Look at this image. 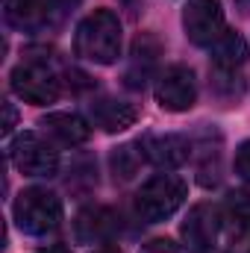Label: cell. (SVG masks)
Segmentation results:
<instances>
[{"label":"cell","instance_id":"7c38bea8","mask_svg":"<svg viewBox=\"0 0 250 253\" xmlns=\"http://www.w3.org/2000/svg\"><path fill=\"white\" fill-rule=\"evenodd\" d=\"M42 129H44L47 138H53L56 144H65V147L85 144L88 135H91V126L85 124L80 115H71V112H50L42 121Z\"/></svg>","mask_w":250,"mask_h":253},{"label":"cell","instance_id":"30bf717a","mask_svg":"<svg viewBox=\"0 0 250 253\" xmlns=\"http://www.w3.org/2000/svg\"><path fill=\"white\" fill-rule=\"evenodd\" d=\"M118 233V215L109 206H85L74 221V236L83 245H103Z\"/></svg>","mask_w":250,"mask_h":253},{"label":"cell","instance_id":"277c9868","mask_svg":"<svg viewBox=\"0 0 250 253\" xmlns=\"http://www.w3.org/2000/svg\"><path fill=\"white\" fill-rule=\"evenodd\" d=\"M12 91L33 106H47L59 97L62 85H59V77L44 62L27 59L12 71Z\"/></svg>","mask_w":250,"mask_h":253},{"label":"cell","instance_id":"7402d4cb","mask_svg":"<svg viewBox=\"0 0 250 253\" xmlns=\"http://www.w3.org/2000/svg\"><path fill=\"white\" fill-rule=\"evenodd\" d=\"M94 253H121L118 248H100V251H94Z\"/></svg>","mask_w":250,"mask_h":253},{"label":"cell","instance_id":"8992f818","mask_svg":"<svg viewBox=\"0 0 250 253\" xmlns=\"http://www.w3.org/2000/svg\"><path fill=\"white\" fill-rule=\"evenodd\" d=\"M183 27L197 47H212L227 33L221 0H188L183 12Z\"/></svg>","mask_w":250,"mask_h":253},{"label":"cell","instance_id":"6da1fadb","mask_svg":"<svg viewBox=\"0 0 250 253\" xmlns=\"http://www.w3.org/2000/svg\"><path fill=\"white\" fill-rule=\"evenodd\" d=\"M121 21L109 9H94L85 15L77 27L74 36V50L77 56L97 65H112L121 56Z\"/></svg>","mask_w":250,"mask_h":253},{"label":"cell","instance_id":"2e32d148","mask_svg":"<svg viewBox=\"0 0 250 253\" xmlns=\"http://www.w3.org/2000/svg\"><path fill=\"white\" fill-rule=\"evenodd\" d=\"M221 218H224V224L230 227V233L242 236L250 227V191H230Z\"/></svg>","mask_w":250,"mask_h":253},{"label":"cell","instance_id":"8fae6325","mask_svg":"<svg viewBox=\"0 0 250 253\" xmlns=\"http://www.w3.org/2000/svg\"><path fill=\"white\" fill-rule=\"evenodd\" d=\"M138 147H141L144 159L153 162L156 168H180L188 156H191L188 138L174 135V132H168V135H144L138 141Z\"/></svg>","mask_w":250,"mask_h":253},{"label":"cell","instance_id":"ba28073f","mask_svg":"<svg viewBox=\"0 0 250 253\" xmlns=\"http://www.w3.org/2000/svg\"><path fill=\"white\" fill-rule=\"evenodd\" d=\"M156 100L165 112H186L197 100V80L186 65H168L156 77Z\"/></svg>","mask_w":250,"mask_h":253},{"label":"cell","instance_id":"4fadbf2b","mask_svg":"<svg viewBox=\"0 0 250 253\" xmlns=\"http://www.w3.org/2000/svg\"><path fill=\"white\" fill-rule=\"evenodd\" d=\"M88 112H91V121L100 126V129H106V132H121L126 126H132L135 118H138V112H135L129 103L112 100V97L94 100V103L88 106Z\"/></svg>","mask_w":250,"mask_h":253},{"label":"cell","instance_id":"7a4b0ae2","mask_svg":"<svg viewBox=\"0 0 250 253\" xmlns=\"http://www.w3.org/2000/svg\"><path fill=\"white\" fill-rule=\"evenodd\" d=\"M12 212L15 224L27 236H50L62 227V200L47 189H24Z\"/></svg>","mask_w":250,"mask_h":253},{"label":"cell","instance_id":"603a6c76","mask_svg":"<svg viewBox=\"0 0 250 253\" xmlns=\"http://www.w3.org/2000/svg\"><path fill=\"white\" fill-rule=\"evenodd\" d=\"M236 3H239V6H242L245 12H250V0H236Z\"/></svg>","mask_w":250,"mask_h":253},{"label":"cell","instance_id":"ffe728a7","mask_svg":"<svg viewBox=\"0 0 250 253\" xmlns=\"http://www.w3.org/2000/svg\"><path fill=\"white\" fill-rule=\"evenodd\" d=\"M12 126H15V109H12V103H6V126H3V132H12Z\"/></svg>","mask_w":250,"mask_h":253},{"label":"cell","instance_id":"44dd1931","mask_svg":"<svg viewBox=\"0 0 250 253\" xmlns=\"http://www.w3.org/2000/svg\"><path fill=\"white\" fill-rule=\"evenodd\" d=\"M42 253H71L68 248H62V245H53V248H44Z\"/></svg>","mask_w":250,"mask_h":253},{"label":"cell","instance_id":"ac0fdd59","mask_svg":"<svg viewBox=\"0 0 250 253\" xmlns=\"http://www.w3.org/2000/svg\"><path fill=\"white\" fill-rule=\"evenodd\" d=\"M233 168H236V174H239L245 183H250V138L239 144L236 159H233Z\"/></svg>","mask_w":250,"mask_h":253},{"label":"cell","instance_id":"e0dca14e","mask_svg":"<svg viewBox=\"0 0 250 253\" xmlns=\"http://www.w3.org/2000/svg\"><path fill=\"white\" fill-rule=\"evenodd\" d=\"M141 156H144V153H135L132 147H118V150L112 153V168H115V171L126 180V177H132V174L138 171Z\"/></svg>","mask_w":250,"mask_h":253},{"label":"cell","instance_id":"9c48e42d","mask_svg":"<svg viewBox=\"0 0 250 253\" xmlns=\"http://www.w3.org/2000/svg\"><path fill=\"white\" fill-rule=\"evenodd\" d=\"M221 215L212 203H197L188 218L183 221V242H186L188 253H209L218 242V233H221Z\"/></svg>","mask_w":250,"mask_h":253},{"label":"cell","instance_id":"d6986e66","mask_svg":"<svg viewBox=\"0 0 250 253\" xmlns=\"http://www.w3.org/2000/svg\"><path fill=\"white\" fill-rule=\"evenodd\" d=\"M138 253H183V248H180V245H174L171 239H150V242H147Z\"/></svg>","mask_w":250,"mask_h":253},{"label":"cell","instance_id":"3957f363","mask_svg":"<svg viewBox=\"0 0 250 253\" xmlns=\"http://www.w3.org/2000/svg\"><path fill=\"white\" fill-rule=\"evenodd\" d=\"M186 180L177 174H153L141 189L135 191V212L147 221V224H159L165 218H171L183 200H186Z\"/></svg>","mask_w":250,"mask_h":253},{"label":"cell","instance_id":"5bb4252c","mask_svg":"<svg viewBox=\"0 0 250 253\" xmlns=\"http://www.w3.org/2000/svg\"><path fill=\"white\" fill-rule=\"evenodd\" d=\"M159 53H162V47H159V42L153 39V36H138L135 39V44H132V59H129V68H126V83L129 85H144L147 83V77L153 74V68L159 62Z\"/></svg>","mask_w":250,"mask_h":253},{"label":"cell","instance_id":"5b68a950","mask_svg":"<svg viewBox=\"0 0 250 253\" xmlns=\"http://www.w3.org/2000/svg\"><path fill=\"white\" fill-rule=\"evenodd\" d=\"M12 165L27 177H53L59 171V153L39 132H24L12 141Z\"/></svg>","mask_w":250,"mask_h":253},{"label":"cell","instance_id":"9a60e30c","mask_svg":"<svg viewBox=\"0 0 250 253\" xmlns=\"http://www.w3.org/2000/svg\"><path fill=\"white\" fill-rule=\"evenodd\" d=\"M212 62H215L218 71H224V74H236V68H242V65L248 62V44H245V39L239 33L227 30L212 44Z\"/></svg>","mask_w":250,"mask_h":253},{"label":"cell","instance_id":"52a82bcc","mask_svg":"<svg viewBox=\"0 0 250 253\" xmlns=\"http://www.w3.org/2000/svg\"><path fill=\"white\" fill-rule=\"evenodd\" d=\"M77 0H6V21L15 30L39 33L62 18L65 9H71Z\"/></svg>","mask_w":250,"mask_h":253}]
</instances>
